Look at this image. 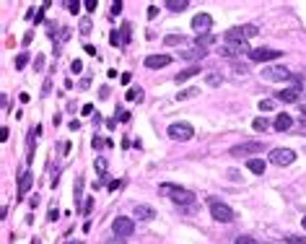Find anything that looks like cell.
<instances>
[{
    "mask_svg": "<svg viewBox=\"0 0 306 244\" xmlns=\"http://www.w3.org/2000/svg\"><path fill=\"white\" fill-rule=\"evenodd\" d=\"M189 3H187V0H166V8L169 11H174V13H179V11H184Z\"/></svg>",
    "mask_w": 306,
    "mask_h": 244,
    "instance_id": "ffe728a7",
    "label": "cell"
},
{
    "mask_svg": "<svg viewBox=\"0 0 306 244\" xmlns=\"http://www.w3.org/2000/svg\"><path fill=\"white\" fill-rule=\"evenodd\" d=\"M104 146H112L109 141H104V138H94V148L99 151V148H104Z\"/></svg>",
    "mask_w": 306,
    "mask_h": 244,
    "instance_id": "4dcf8cb0",
    "label": "cell"
},
{
    "mask_svg": "<svg viewBox=\"0 0 306 244\" xmlns=\"http://www.w3.org/2000/svg\"><path fill=\"white\" fill-rule=\"evenodd\" d=\"M247 169H249L252 174H265L267 164L262 161V159H249V161H247Z\"/></svg>",
    "mask_w": 306,
    "mask_h": 244,
    "instance_id": "e0dca14e",
    "label": "cell"
},
{
    "mask_svg": "<svg viewBox=\"0 0 306 244\" xmlns=\"http://www.w3.org/2000/svg\"><path fill=\"white\" fill-rule=\"evenodd\" d=\"M234 244H257V241H254V236L242 234V236H236V239H234Z\"/></svg>",
    "mask_w": 306,
    "mask_h": 244,
    "instance_id": "4316f807",
    "label": "cell"
},
{
    "mask_svg": "<svg viewBox=\"0 0 306 244\" xmlns=\"http://www.w3.org/2000/svg\"><path fill=\"white\" fill-rule=\"evenodd\" d=\"M161 192L164 195H171V200L177 203V205H189L195 203V195L184 187H177V185H161Z\"/></svg>",
    "mask_w": 306,
    "mask_h": 244,
    "instance_id": "6da1fadb",
    "label": "cell"
},
{
    "mask_svg": "<svg viewBox=\"0 0 306 244\" xmlns=\"http://www.w3.org/2000/svg\"><path fill=\"white\" fill-rule=\"evenodd\" d=\"M213 42H215V37H210V34H203V37H198V42H195V44H198L200 50H205V47H210Z\"/></svg>",
    "mask_w": 306,
    "mask_h": 244,
    "instance_id": "7402d4cb",
    "label": "cell"
},
{
    "mask_svg": "<svg viewBox=\"0 0 306 244\" xmlns=\"http://www.w3.org/2000/svg\"><path fill=\"white\" fill-rule=\"evenodd\" d=\"M195 135V130L189 122H171L169 125V138L171 141H192Z\"/></svg>",
    "mask_w": 306,
    "mask_h": 244,
    "instance_id": "277c9868",
    "label": "cell"
},
{
    "mask_svg": "<svg viewBox=\"0 0 306 244\" xmlns=\"http://www.w3.org/2000/svg\"><path fill=\"white\" fill-rule=\"evenodd\" d=\"M210 26H213V16H208V13H198L192 18V29L200 31V34H208Z\"/></svg>",
    "mask_w": 306,
    "mask_h": 244,
    "instance_id": "8fae6325",
    "label": "cell"
},
{
    "mask_svg": "<svg viewBox=\"0 0 306 244\" xmlns=\"http://www.w3.org/2000/svg\"><path fill=\"white\" fill-rule=\"evenodd\" d=\"M242 52H252L247 50V42H228L226 47H221V55H228V57H239Z\"/></svg>",
    "mask_w": 306,
    "mask_h": 244,
    "instance_id": "7c38bea8",
    "label": "cell"
},
{
    "mask_svg": "<svg viewBox=\"0 0 306 244\" xmlns=\"http://www.w3.org/2000/svg\"><path fill=\"white\" fill-rule=\"evenodd\" d=\"M301 122H303V125H306V112H303V115H301Z\"/></svg>",
    "mask_w": 306,
    "mask_h": 244,
    "instance_id": "7bdbcfd3",
    "label": "cell"
},
{
    "mask_svg": "<svg viewBox=\"0 0 306 244\" xmlns=\"http://www.w3.org/2000/svg\"><path fill=\"white\" fill-rule=\"evenodd\" d=\"M57 218H60V213H57V211L52 208V211H50V221H57Z\"/></svg>",
    "mask_w": 306,
    "mask_h": 244,
    "instance_id": "ab89813d",
    "label": "cell"
},
{
    "mask_svg": "<svg viewBox=\"0 0 306 244\" xmlns=\"http://www.w3.org/2000/svg\"><path fill=\"white\" fill-rule=\"evenodd\" d=\"M273 107H275V101H273V99H265V101H259V109H262V112H270Z\"/></svg>",
    "mask_w": 306,
    "mask_h": 244,
    "instance_id": "f546056e",
    "label": "cell"
},
{
    "mask_svg": "<svg viewBox=\"0 0 306 244\" xmlns=\"http://www.w3.org/2000/svg\"><path fill=\"white\" fill-rule=\"evenodd\" d=\"M259 34V29L254 26V24H247V26H234V29H228L226 31V42H247V39H252V37H257Z\"/></svg>",
    "mask_w": 306,
    "mask_h": 244,
    "instance_id": "3957f363",
    "label": "cell"
},
{
    "mask_svg": "<svg viewBox=\"0 0 306 244\" xmlns=\"http://www.w3.org/2000/svg\"><path fill=\"white\" fill-rule=\"evenodd\" d=\"M31 182H34V174H24L18 182V197H24L29 190H31Z\"/></svg>",
    "mask_w": 306,
    "mask_h": 244,
    "instance_id": "2e32d148",
    "label": "cell"
},
{
    "mask_svg": "<svg viewBox=\"0 0 306 244\" xmlns=\"http://www.w3.org/2000/svg\"><path fill=\"white\" fill-rule=\"evenodd\" d=\"M293 159H296V153L291 148H273L270 151V161L278 166H288V164H293Z\"/></svg>",
    "mask_w": 306,
    "mask_h": 244,
    "instance_id": "52a82bcc",
    "label": "cell"
},
{
    "mask_svg": "<svg viewBox=\"0 0 306 244\" xmlns=\"http://www.w3.org/2000/svg\"><path fill=\"white\" fill-rule=\"evenodd\" d=\"M221 83V78H218L215 73H208V86H218Z\"/></svg>",
    "mask_w": 306,
    "mask_h": 244,
    "instance_id": "836d02e7",
    "label": "cell"
},
{
    "mask_svg": "<svg viewBox=\"0 0 306 244\" xmlns=\"http://www.w3.org/2000/svg\"><path fill=\"white\" fill-rule=\"evenodd\" d=\"M198 94H200L198 88H184V91H179V94H177V99H179V101H184V99H192V96H198Z\"/></svg>",
    "mask_w": 306,
    "mask_h": 244,
    "instance_id": "603a6c76",
    "label": "cell"
},
{
    "mask_svg": "<svg viewBox=\"0 0 306 244\" xmlns=\"http://www.w3.org/2000/svg\"><path fill=\"white\" fill-rule=\"evenodd\" d=\"M301 226H303V231H306V216L301 218Z\"/></svg>",
    "mask_w": 306,
    "mask_h": 244,
    "instance_id": "b9f144b4",
    "label": "cell"
},
{
    "mask_svg": "<svg viewBox=\"0 0 306 244\" xmlns=\"http://www.w3.org/2000/svg\"><path fill=\"white\" fill-rule=\"evenodd\" d=\"M171 55H148L145 57V68L148 71H159V68H166V65H171Z\"/></svg>",
    "mask_w": 306,
    "mask_h": 244,
    "instance_id": "30bf717a",
    "label": "cell"
},
{
    "mask_svg": "<svg viewBox=\"0 0 306 244\" xmlns=\"http://www.w3.org/2000/svg\"><path fill=\"white\" fill-rule=\"evenodd\" d=\"M130 42V24H122V31H120V44H127Z\"/></svg>",
    "mask_w": 306,
    "mask_h": 244,
    "instance_id": "484cf974",
    "label": "cell"
},
{
    "mask_svg": "<svg viewBox=\"0 0 306 244\" xmlns=\"http://www.w3.org/2000/svg\"><path fill=\"white\" fill-rule=\"evenodd\" d=\"M127 99H130V101H143V88H130V91H127Z\"/></svg>",
    "mask_w": 306,
    "mask_h": 244,
    "instance_id": "cb8c5ba5",
    "label": "cell"
},
{
    "mask_svg": "<svg viewBox=\"0 0 306 244\" xmlns=\"http://www.w3.org/2000/svg\"><path fill=\"white\" fill-rule=\"evenodd\" d=\"M280 101H286V104H293L301 99V86H291V88H283V91L278 94Z\"/></svg>",
    "mask_w": 306,
    "mask_h": 244,
    "instance_id": "5bb4252c",
    "label": "cell"
},
{
    "mask_svg": "<svg viewBox=\"0 0 306 244\" xmlns=\"http://www.w3.org/2000/svg\"><path fill=\"white\" fill-rule=\"evenodd\" d=\"M68 8H70L73 13H78V8H81V3H78V0H75V3H68Z\"/></svg>",
    "mask_w": 306,
    "mask_h": 244,
    "instance_id": "74e56055",
    "label": "cell"
},
{
    "mask_svg": "<svg viewBox=\"0 0 306 244\" xmlns=\"http://www.w3.org/2000/svg\"><path fill=\"white\" fill-rule=\"evenodd\" d=\"M34 68H36V71H42V68H45V57H42V55L36 57V62H34Z\"/></svg>",
    "mask_w": 306,
    "mask_h": 244,
    "instance_id": "e575fe53",
    "label": "cell"
},
{
    "mask_svg": "<svg viewBox=\"0 0 306 244\" xmlns=\"http://www.w3.org/2000/svg\"><path fill=\"white\" fill-rule=\"evenodd\" d=\"M262 151V143L259 141H249V143H242V146H234L228 153L234 159H239V156H252V153H259Z\"/></svg>",
    "mask_w": 306,
    "mask_h": 244,
    "instance_id": "9c48e42d",
    "label": "cell"
},
{
    "mask_svg": "<svg viewBox=\"0 0 306 244\" xmlns=\"http://www.w3.org/2000/svg\"><path fill=\"white\" fill-rule=\"evenodd\" d=\"M133 216H135V221H153V218H156V211H153L150 205L138 203V205L133 208Z\"/></svg>",
    "mask_w": 306,
    "mask_h": 244,
    "instance_id": "4fadbf2b",
    "label": "cell"
},
{
    "mask_svg": "<svg viewBox=\"0 0 306 244\" xmlns=\"http://www.w3.org/2000/svg\"><path fill=\"white\" fill-rule=\"evenodd\" d=\"M252 127H254V130H267V122H265V120H254Z\"/></svg>",
    "mask_w": 306,
    "mask_h": 244,
    "instance_id": "d6a6232c",
    "label": "cell"
},
{
    "mask_svg": "<svg viewBox=\"0 0 306 244\" xmlns=\"http://www.w3.org/2000/svg\"><path fill=\"white\" fill-rule=\"evenodd\" d=\"M208 208H210V216L218 221V224H228V221L234 218V211H231L226 203L218 200V197H210V200H208Z\"/></svg>",
    "mask_w": 306,
    "mask_h": 244,
    "instance_id": "7a4b0ae2",
    "label": "cell"
},
{
    "mask_svg": "<svg viewBox=\"0 0 306 244\" xmlns=\"http://www.w3.org/2000/svg\"><path fill=\"white\" fill-rule=\"evenodd\" d=\"M112 229L120 239H127V236H133L135 234V224H133V218H127V216H117L112 221Z\"/></svg>",
    "mask_w": 306,
    "mask_h": 244,
    "instance_id": "5b68a950",
    "label": "cell"
},
{
    "mask_svg": "<svg viewBox=\"0 0 306 244\" xmlns=\"http://www.w3.org/2000/svg\"><path fill=\"white\" fill-rule=\"evenodd\" d=\"M156 16H159V11H156V6H150V8H148V18H156Z\"/></svg>",
    "mask_w": 306,
    "mask_h": 244,
    "instance_id": "8d00e7d4",
    "label": "cell"
},
{
    "mask_svg": "<svg viewBox=\"0 0 306 244\" xmlns=\"http://www.w3.org/2000/svg\"><path fill=\"white\" fill-rule=\"evenodd\" d=\"M278 57H283V52L270 50V47H257V50L249 52V60H254V62H270V60H278Z\"/></svg>",
    "mask_w": 306,
    "mask_h": 244,
    "instance_id": "ba28073f",
    "label": "cell"
},
{
    "mask_svg": "<svg viewBox=\"0 0 306 244\" xmlns=\"http://www.w3.org/2000/svg\"><path fill=\"white\" fill-rule=\"evenodd\" d=\"M205 57V50H189V52H182V60H187V62H192V60H203Z\"/></svg>",
    "mask_w": 306,
    "mask_h": 244,
    "instance_id": "d6986e66",
    "label": "cell"
},
{
    "mask_svg": "<svg viewBox=\"0 0 306 244\" xmlns=\"http://www.w3.org/2000/svg\"><path fill=\"white\" fill-rule=\"evenodd\" d=\"M198 73H200V65H189V68H184V71H179L177 76H174V81L184 83V81H189L192 76H198Z\"/></svg>",
    "mask_w": 306,
    "mask_h": 244,
    "instance_id": "9a60e30c",
    "label": "cell"
},
{
    "mask_svg": "<svg viewBox=\"0 0 306 244\" xmlns=\"http://www.w3.org/2000/svg\"><path fill=\"white\" fill-rule=\"evenodd\" d=\"M68 244H81V241H68Z\"/></svg>",
    "mask_w": 306,
    "mask_h": 244,
    "instance_id": "ee69618b",
    "label": "cell"
},
{
    "mask_svg": "<svg viewBox=\"0 0 306 244\" xmlns=\"http://www.w3.org/2000/svg\"><path fill=\"white\" fill-rule=\"evenodd\" d=\"M291 125H293V117H288V115H278L275 117V130H291Z\"/></svg>",
    "mask_w": 306,
    "mask_h": 244,
    "instance_id": "ac0fdd59",
    "label": "cell"
},
{
    "mask_svg": "<svg viewBox=\"0 0 306 244\" xmlns=\"http://www.w3.org/2000/svg\"><path fill=\"white\" fill-rule=\"evenodd\" d=\"M106 244H125V239H109Z\"/></svg>",
    "mask_w": 306,
    "mask_h": 244,
    "instance_id": "60d3db41",
    "label": "cell"
},
{
    "mask_svg": "<svg viewBox=\"0 0 306 244\" xmlns=\"http://www.w3.org/2000/svg\"><path fill=\"white\" fill-rule=\"evenodd\" d=\"M96 169L104 171V169H106V159H96Z\"/></svg>",
    "mask_w": 306,
    "mask_h": 244,
    "instance_id": "d590c367",
    "label": "cell"
},
{
    "mask_svg": "<svg viewBox=\"0 0 306 244\" xmlns=\"http://www.w3.org/2000/svg\"><path fill=\"white\" fill-rule=\"evenodd\" d=\"M286 244H306V236H298V234H286Z\"/></svg>",
    "mask_w": 306,
    "mask_h": 244,
    "instance_id": "d4e9b609",
    "label": "cell"
},
{
    "mask_svg": "<svg viewBox=\"0 0 306 244\" xmlns=\"http://www.w3.org/2000/svg\"><path fill=\"white\" fill-rule=\"evenodd\" d=\"M120 11H122V3H114V6H112V16H117Z\"/></svg>",
    "mask_w": 306,
    "mask_h": 244,
    "instance_id": "f35d334b",
    "label": "cell"
},
{
    "mask_svg": "<svg viewBox=\"0 0 306 244\" xmlns=\"http://www.w3.org/2000/svg\"><path fill=\"white\" fill-rule=\"evenodd\" d=\"M262 78L265 81H286V78H291V73L286 65H267V68H262Z\"/></svg>",
    "mask_w": 306,
    "mask_h": 244,
    "instance_id": "8992f818",
    "label": "cell"
},
{
    "mask_svg": "<svg viewBox=\"0 0 306 244\" xmlns=\"http://www.w3.org/2000/svg\"><path fill=\"white\" fill-rule=\"evenodd\" d=\"M26 62H29V55L26 52H21L18 57H16V68L21 71V68H26Z\"/></svg>",
    "mask_w": 306,
    "mask_h": 244,
    "instance_id": "83f0119b",
    "label": "cell"
},
{
    "mask_svg": "<svg viewBox=\"0 0 306 244\" xmlns=\"http://www.w3.org/2000/svg\"><path fill=\"white\" fill-rule=\"evenodd\" d=\"M164 42L169 44V47H179V44L184 42V37L182 34H169V37H164Z\"/></svg>",
    "mask_w": 306,
    "mask_h": 244,
    "instance_id": "44dd1931",
    "label": "cell"
},
{
    "mask_svg": "<svg viewBox=\"0 0 306 244\" xmlns=\"http://www.w3.org/2000/svg\"><path fill=\"white\" fill-rule=\"evenodd\" d=\"M89 31H91V18L83 16V21H81V34H89Z\"/></svg>",
    "mask_w": 306,
    "mask_h": 244,
    "instance_id": "f1b7e54d",
    "label": "cell"
},
{
    "mask_svg": "<svg viewBox=\"0 0 306 244\" xmlns=\"http://www.w3.org/2000/svg\"><path fill=\"white\" fill-rule=\"evenodd\" d=\"M70 71H73V73H81V71H83V62H81V60H73V62H70Z\"/></svg>",
    "mask_w": 306,
    "mask_h": 244,
    "instance_id": "1f68e13d",
    "label": "cell"
}]
</instances>
